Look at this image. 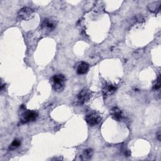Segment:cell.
Listing matches in <instances>:
<instances>
[{
    "mask_svg": "<svg viewBox=\"0 0 161 161\" xmlns=\"http://www.w3.org/2000/svg\"><path fill=\"white\" fill-rule=\"evenodd\" d=\"M160 75H159L156 80V83L153 86V90L157 91L160 88Z\"/></svg>",
    "mask_w": 161,
    "mask_h": 161,
    "instance_id": "obj_13",
    "label": "cell"
},
{
    "mask_svg": "<svg viewBox=\"0 0 161 161\" xmlns=\"http://www.w3.org/2000/svg\"><path fill=\"white\" fill-rule=\"evenodd\" d=\"M20 145H21V141L18 140V139H15V140H14L10 144L9 149L10 150H14L18 148Z\"/></svg>",
    "mask_w": 161,
    "mask_h": 161,
    "instance_id": "obj_11",
    "label": "cell"
},
{
    "mask_svg": "<svg viewBox=\"0 0 161 161\" xmlns=\"http://www.w3.org/2000/svg\"><path fill=\"white\" fill-rule=\"evenodd\" d=\"M89 70V65L85 62H80L77 68V72L78 74H84Z\"/></svg>",
    "mask_w": 161,
    "mask_h": 161,
    "instance_id": "obj_7",
    "label": "cell"
},
{
    "mask_svg": "<svg viewBox=\"0 0 161 161\" xmlns=\"http://www.w3.org/2000/svg\"><path fill=\"white\" fill-rule=\"evenodd\" d=\"M38 117V113L33 110H25L21 116V123L22 124L27 123L35 121Z\"/></svg>",
    "mask_w": 161,
    "mask_h": 161,
    "instance_id": "obj_1",
    "label": "cell"
},
{
    "mask_svg": "<svg viewBox=\"0 0 161 161\" xmlns=\"http://www.w3.org/2000/svg\"><path fill=\"white\" fill-rule=\"evenodd\" d=\"M91 97L90 91L87 90H83L80 91L77 95V99L80 105L85 103L88 101Z\"/></svg>",
    "mask_w": 161,
    "mask_h": 161,
    "instance_id": "obj_5",
    "label": "cell"
},
{
    "mask_svg": "<svg viewBox=\"0 0 161 161\" xmlns=\"http://www.w3.org/2000/svg\"><path fill=\"white\" fill-rule=\"evenodd\" d=\"M93 150L91 149H87L85 150H84L83 156L84 157V159H90L93 155Z\"/></svg>",
    "mask_w": 161,
    "mask_h": 161,
    "instance_id": "obj_10",
    "label": "cell"
},
{
    "mask_svg": "<svg viewBox=\"0 0 161 161\" xmlns=\"http://www.w3.org/2000/svg\"><path fill=\"white\" fill-rule=\"evenodd\" d=\"M156 135H157V138L158 139L159 141H160L161 140V134H160V130H159L158 132L156 134Z\"/></svg>",
    "mask_w": 161,
    "mask_h": 161,
    "instance_id": "obj_15",
    "label": "cell"
},
{
    "mask_svg": "<svg viewBox=\"0 0 161 161\" xmlns=\"http://www.w3.org/2000/svg\"><path fill=\"white\" fill-rule=\"evenodd\" d=\"M110 115L112 116V118L120 122L123 119V114L121 109H120L117 107H113L110 110Z\"/></svg>",
    "mask_w": 161,
    "mask_h": 161,
    "instance_id": "obj_6",
    "label": "cell"
},
{
    "mask_svg": "<svg viewBox=\"0 0 161 161\" xmlns=\"http://www.w3.org/2000/svg\"><path fill=\"white\" fill-rule=\"evenodd\" d=\"M116 90V87L112 84L106 85L103 89V92L106 94H112L114 93Z\"/></svg>",
    "mask_w": 161,
    "mask_h": 161,
    "instance_id": "obj_9",
    "label": "cell"
},
{
    "mask_svg": "<svg viewBox=\"0 0 161 161\" xmlns=\"http://www.w3.org/2000/svg\"><path fill=\"white\" fill-rule=\"evenodd\" d=\"M33 13V11L32 8L28 7H24L21 8L18 13V16L20 19L22 20H28L31 18Z\"/></svg>",
    "mask_w": 161,
    "mask_h": 161,
    "instance_id": "obj_4",
    "label": "cell"
},
{
    "mask_svg": "<svg viewBox=\"0 0 161 161\" xmlns=\"http://www.w3.org/2000/svg\"><path fill=\"white\" fill-rule=\"evenodd\" d=\"M141 52H142V51H141V50H137V51H135V54H134V57L135 58H137V56L138 55H139V57H141L142 56V54L141 53Z\"/></svg>",
    "mask_w": 161,
    "mask_h": 161,
    "instance_id": "obj_14",
    "label": "cell"
},
{
    "mask_svg": "<svg viewBox=\"0 0 161 161\" xmlns=\"http://www.w3.org/2000/svg\"><path fill=\"white\" fill-rule=\"evenodd\" d=\"M55 27V24L54 21L49 19L45 20L42 25V28L48 29V30H53Z\"/></svg>",
    "mask_w": 161,
    "mask_h": 161,
    "instance_id": "obj_8",
    "label": "cell"
},
{
    "mask_svg": "<svg viewBox=\"0 0 161 161\" xmlns=\"http://www.w3.org/2000/svg\"><path fill=\"white\" fill-rule=\"evenodd\" d=\"M85 120L89 125L93 127L98 125V124L101 122V118L99 115H98L96 113L93 112L87 115L85 117Z\"/></svg>",
    "mask_w": 161,
    "mask_h": 161,
    "instance_id": "obj_3",
    "label": "cell"
},
{
    "mask_svg": "<svg viewBox=\"0 0 161 161\" xmlns=\"http://www.w3.org/2000/svg\"><path fill=\"white\" fill-rule=\"evenodd\" d=\"M149 8L150 11L156 12V11L160 10V3L157 5V3H153L149 5Z\"/></svg>",
    "mask_w": 161,
    "mask_h": 161,
    "instance_id": "obj_12",
    "label": "cell"
},
{
    "mask_svg": "<svg viewBox=\"0 0 161 161\" xmlns=\"http://www.w3.org/2000/svg\"><path fill=\"white\" fill-rule=\"evenodd\" d=\"M53 87L57 92H60L64 88L65 77L62 75H55L53 77Z\"/></svg>",
    "mask_w": 161,
    "mask_h": 161,
    "instance_id": "obj_2",
    "label": "cell"
}]
</instances>
